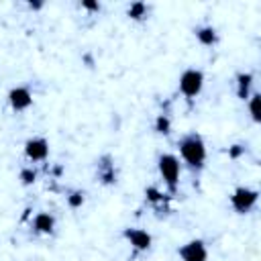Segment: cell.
Instances as JSON below:
<instances>
[{
	"instance_id": "6da1fadb",
	"label": "cell",
	"mask_w": 261,
	"mask_h": 261,
	"mask_svg": "<svg viewBox=\"0 0 261 261\" xmlns=\"http://www.w3.org/2000/svg\"><path fill=\"white\" fill-rule=\"evenodd\" d=\"M177 147H179L181 159L190 165V169L200 171L204 167V161H206V145H204V141H202L200 135L190 133V135L181 137L179 143H177Z\"/></svg>"
},
{
	"instance_id": "7a4b0ae2",
	"label": "cell",
	"mask_w": 261,
	"mask_h": 261,
	"mask_svg": "<svg viewBox=\"0 0 261 261\" xmlns=\"http://www.w3.org/2000/svg\"><path fill=\"white\" fill-rule=\"evenodd\" d=\"M179 169H181V167H179V159H177L175 155L165 153V155L159 157V173H161V177H163V181H165V186H167V190H169L171 194L177 190Z\"/></svg>"
},
{
	"instance_id": "3957f363",
	"label": "cell",
	"mask_w": 261,
	"mask_h": 261,
	"mask_svg": "<svg viewBox=\"0 0 261 261\" xmlns=\"http://www.w3.org/2000/svg\"><path fill=\"white\" fill-rule=\"evenodd\" d=\"M204 88V73L200 69H186L181 75H179V92L188 98V100H194Z\"/></svg>"
},
{
	"instance_id": "277c9868",
	"label": "cell",
	"mask_w": 261,
	"mask_h": 261,
	"mask_svg": "<svg viewBox=\"0 0 261 261\" xmlns=\"http://www.w3.org/2000/svg\"><path fill=\"white\" fill-rule=\"evenodd\" d=\"M257 198H259V192L257 190H251V188H237L232 194H230V206L234 208V212L239 214H247L255 204H257Z\"/></svg>"
},
{
	"instance_id": "5b68a950",
	"label": "cell",
	"mask_w": 261,
	"mask_h": 261,
	"mask_svg": "<svg viewBox=\"0 0 261 261\" xmlns=\"http://www.w3.org/2000/svg\"><path fill=\"white\" fill-rule=\"evenodd\" d=\"M177 253L184 261H208V249H206L202 239L188 241L186 245H181L177 249Z\"/></svg>"
},
{
	"instance_id": "8992f818",
	"label": "cell",
	"mask_w": 261,
	"mask_h": 261,
	"mask_svg": "<svg viewBox=\"0 0 261 261\" xmlns=\"http://www.w3.org/2000/svg\"><path fill=\"white\" fill-rule=\"evenodd\" d=\"M122 237L130 243V247L135 249V253L147 251L151 247V243H153V237L147 230H143V228H124L122 230Z\"/></svg>"
},
{
	"instance_id": "52a82bcc",
	"label": "cell",
	"mask_w": 261,
	"mask_h": 261,
	"mask_svg": "<svg viewBox=\"0 0 261 261\" xmlns=\"http://www.w3.org/2000/svg\"><path fill=\"white\" fill-rule=\"evenodd\" d=\"M8 104H10V108H12L14 112L27 110V108L33 104V94H31V90L24 88V86L12 88V90L8 92Z\"/></svg>"
},
{
	"instance_id": "ba28073f",
	"label": "cell",
	"mask_w": 261,
	"mask_h": 261,
	"mask_svg": "<svg viewBox=\"0 0 261 261\" xmlns=\"http://www.w3.org/2000/svg\"><path fill=\"white\" fill-rule=\"evenodd\" d=\"M24 155L31 161H45L49 155V143L43 137H33L24 143Z\"/></svg>"
},
{
	"instance_id": "9c48e42d",
	"label": "cell",
	"mask_w": 261,
	"mask_h": 261,
	"mask_svg": "<svg viewBox=\"0 0 261 261\" xmlns=\"http://www.w3.org/2000/svg\"><path fill=\"white\" fill-rule=\"evenodd\" d=\"M33 228H35V232H39V234H51L53 228H55V218H53V214H49V212H39V214L33 218Z\"/></svg>"
},
{
	"instance_id": "30bf717a",
	"label": "cell",
	"mask_w": 261,
	"mask_h": 261,
	"mask_svg": "<svg viewBox=\"0 0 261 261\" xmlns=\"http://www.w3.org/2000/svg\"><path fill=\"white\" fill-rule=\"evenodd\" d=\"M194 35H196V39H198L202 45H206V47H212V45H216V41H218L216 29H214V27H210V24L196 27V29H194Z\"/></svg>"
},
{
	"instance_id": "8fae6325",
	"label": "cell",
	"mask_w": 261,
	"mask_h": 261,
	"mask_svg": "<svg viewBox=\"0 0 261 261\" xmlns=\"http://www.w3.org/2000/svg\"><path fill=\"white\" fill-rule=\"evenodd\" d=\"M251 86H253V73L249 71H241L237 75V96L241 100H249L251 96Z\"/></svg>"
},
{
	"instance_id": "7c38bea8",
	"label": "cell",
	"mask_w": 261,
	"mask_h": 261,
	"mask_svg": "<svg viewBox=\"0 0 261 261\" xmlns=\"http://www.w3.org/2000/svg\"><path fill=\"white\" fill-rule=\"evenodd\" d=\"M112 159L108 155H104L98 163V177L104 181V184H114L116 181V173H114V163H110Z\"/></svg>"
},
{
	"instance_id": "4fadbf2b",
	"label": "cell",
	"mask_w": 261,
	"mask_h": 261,
	"mask_svg": "<svg viewBox=\"0 0 261 261\" xmlns=\"http://www.w3.org/2000/svg\"><path fill=\"white\" fill-rule=\"evenodd\" d=\"M147 12H149V8H147V4L145 2H133L130 6H128V16L133 18V20H143L145 16H147Z\"/></svg>"
},
{
	"instance_id": "5bb4252c",
	"label": "cell",
	"mask_w": 261,
	"mask_h": 261,
	"mask_svg": "<svg viewBox=\"0 0 261 261\" xmlns=\"http://www.w3.org/2000/svg\"><path fill=\"white\" fill-rule=\"evenodd\" d=\"M155 130H157L159 135H169V133H171V120H169L167 114H159V116L155 118Z\"/></svg>"
},
{
	"instance_id": "9a60e30c",
	"label": "cell",
	"mask_w": 261,
	"mask_h": 261,
	"mask_svg": "<svg viewBox=\"0 0 261 261\" xmlns=\"http://www.w3.org/2000/svg\"><path fill=\"white\" fill-rule=\"evenodd\" d=\"M259 102H261V96H259V94H253V96H249V112H251V118H253L255 122H259V120H261Z\"/></svg>"
},
{
	"instance_id": "2e32d148",
	"label": "cell",
	"mask_w": 261,
	"mask_h": 261,
	"mask_svg": "<svg viewBox=\"0 0 261 261\" xmlns=\"http://www.w3.org/2000/svg\"><path fill=\"white\" fill-rule=\"evenodd\" d=\"M35 179H37V173H35V169H31V167H24V169H20V181H22V186H31Z\"/></svg>"
},
{
	"instance_id": "e0dca14e",
	"label": "cell",
	"mask_w": 261,
	"mask_h": 261,
	"mask_svg": "<svg viewBox=\"0 0 261 261\" xmlns=\"http://www.w3.org/2000/svg\"><path fill=\"white\" fill-rule=\"evenodd\" d=\"M67 204H69L71 208H80V206L84 204V192H73V194H69V196H67Z\"/></svg>"
},
{
	"instance_id": "ac0fdd59",
	"label": "cell",
	"mask_w": 261,
	"mask_h": 261,
	"mask_svg": "<svg viewBox=\"0 0 261 261\" xmlns=\"http://www.w3.org/2000/svg\"><path fill=\"white\" fill-rule=\"evenodd\" d=\"M145 194H147V198H149L151 202H161V200H163V196H161V192H159L157 188H147Z\"/></svg>"
},
{
	"instance_id": "d6986e66",
	"label": "cell",
	"mask_w": 261,
	"mask_h": 261,
	"mask_svg": "<svg viewBox=\"0 0 261 261\" xmlns=\"http://www.w3.org/2000/svg\"><path fill=\"white\" fill-rule=\"evenodd\" d=\"M243 153H245V147H243V145H232V147H228V157H232V159L241 157Z\"/></svg>"
},
{
	"instance_id": "ffe728a7",
	"label": "cell",
	"mask_w": 261,
	"mask_h": 261,
	"mask_svg": "<svg viewBox=\"0 0 261 261\" xmlns=\"http://www.w3.org/2000/svg\"><path fill=\"white\" fill-rule=\"evenodd\" d=\"M82 6L88 8V10H100V4H98V2H88V0H86V2H82Z\"/></svg>"
},
{
	"instance_id": "44dd1931",
	"label": "cell",
	"mask_w": 261,
	"mask_h": 261,
	"mask_svg": "<svg viewBox=\"0 0 261 261\" xmlns=\"http://www.w3.org/2000/svg\"><path fill=\"white\" fill-rule=\"evenodd\" d=\"M41 6H43L41 2H31V4H29V8H41Z\"/></svg>"
}]
</instances>
